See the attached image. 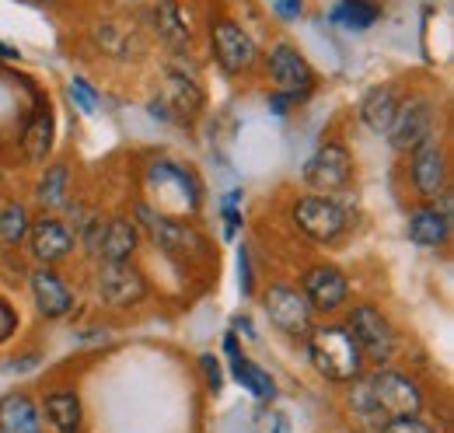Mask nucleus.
Segmentation results:
<instances>
[{
	"label": "nucleus",
	"instance_id": "obj_15",
	"mask_svg": "<svg viewBox=\"0 0 454 433\" xmlns=\"http://www.w3.org/2000/svg\"><path fill=\"white\" fill-rule=\"evenodd\" d=\"M28 287H32V301H35L43 319L57 322V319H67L74 311V290L67 287V279L53 266H39L28 276Z\"/></svg>",
	"mask_w": 454,
	"mask_h": 433
},
{
	"label": "nucleus",
	"instance_id": "obj_32",
	"mask_svg": "<svg viewBox=\"0 0 454 433\" xmlns=\"http://www.w3.org/2000/svg\"><path fill=\"white\" fill-rule=\"evenodd\" d=\"M238 200H241V193L234 189V193H227V200H224V234L227 238H234L238 234V224H241V214H238Z\"/></svg>",
	"mask_w": 454,
	"mask_h": 433
},
{
	"label": "nucleus",
	"instance_id": "obj_10",
	"mask_svg": "<svg viewBox=\"0 0 454 433\" xmlns=\"http://www.w3.org/2000/svg\"><path fill=\"white\" fill-rule=\"evenodd\" d=\"M270 77H273L277 91L290 95L294 102H301V98H308L315 91V70H311V63L304 59V53L297 46H290V43H277L270 50Z\"/></svg>",
	"mask_w": 454,
	"mask_h": 433
},
{
	"label": "nucleus",
	"instance_id": "obj_19",
	"mask_svg": "<svg viewBox=\"0 0 454 433\" xmlns=\"http://www.w3.org/2000/svg\"><path fill=\"white\" fill-rule=\"evenodd\" d=\"M0 433H46L43 413L32 395L11 391L0 398Z\"/></svg>",
	"mask_w": 454,
	"mask_h": 433
},
{
	"label": "nucleus",
	"instance_id": "obj_7",
	"mask_svg": "<svg viewBox=\"0 0 454 433\" xmlns=\"http://www.w3.org/2000/svg\"><path fill=\"white\" fill-rule=\"evenodd\" d=\"M210 46H214L217 67H221L224 74H231V77L248 74V70L259 63V50H255L252 35H248L238 21H231V18H217V21L210 25Z\"/></svg>",
	"mask_w": 454,
	"mask_h": 433
},
{
	"label": "nucleus",
	"instance_id": "obj_34",
	"mask_svg": "<svg viewBox=\"0 0 454 433\" xmlns=\"http://www.w3.org/2000/svg\"><path fill=\"white\" fill-rule=\"evenodd\" d=\"M290 106H294V98L284 95V91H273V95H270V108H273L277 115H286V108Z\"/></svg>",
	"mask_w": 454,
	"mask_h": 433
},
{
	"label": "nucleus",
	"instance_id": "obj_29",
	"mask_svg": "<svg viewBox=\"0 0 454 433\" xmlns=\"http://www.w3.org/2000/svg\"><path fill=\"white\" fill-rule=\"evenodd\" d=\"M70 98L81 106V112H88V115H95L98 106H102V98L95 95V88H91L84 77H74V81H70Z\"/></svg>",
	"mask_w": 454,
	"mask_h": 433
},
{
	"label": "nucleus",
	"instance_id": "obj_21",
	"mask_svg": "<svg viewBox=\"0 0 454 433\" xmlns=\"http://www.w3.org/2000/svg\"><path fill=\"white\" fill-rule=\"evenodd\" d=\"M161 106L171 108V112H178V115H196V112L203 108V88H200L192 77H185V74H178V70H168V74H165Z\"/></svg>",
	"mask_w": 454,
	"mask_h": 433
},
{
	"label": "nucleus",
	"instance_id": "obj_36",
	"mask_svg": "<svg viewBox=\"0 0 454 433\" xmlns=\"http://www.w3.org/2000/svg\"><path fill=\"white\" fill-rule=\"evenodd\" d=\"M0 59H18V50H14V46H4V43H0Z\"/></svg>",
	"mask_w": 454,
	"mask_h": 433
},
{
	"label": "nucleus",
	"instance_id": "obj_35",
	"mask_svg": "<svg viewBox=\"0 0 454 433\" xmlns=\"http://www.w3.org/2000/svg\"><path fill=\"white\" fill-rule=\"evenodd\" d=\"M277 14L297 18V14H301V0H277Z\"/></svg>",
	"mask_w": 454,
	"mask_h": 433
},
{
	"label": "nucleus",
	"instance_id": "obj_5",
	"mask_svg": "<svg viewBox=\"0 0 454 433\" xmlns=\"http://www.w3.org/2000/svg\"><path fill=\"white\" fill-rule=\"evenodd\" d=\"M346 328L353 332L360 353L367 364L374 367H385L395 353V328L392 322L374 308V304H356L349 308V319H346Z\"/></svg>",
	"mask_w": 454,
	"mask_h": 433
},
{
	"label": "nucleus",
	"instance_id": "obj_31",
	"mask_svg": "<svg viewBox=\"0 0 454 433\" xmlns=\"http://www.w3.org/2000/svg\"><path fill=\"white\" fill-rule=\"evenodd\" d=\"M200 367H203V374H207V388L217 395V391L224 388V371H221V360H217L214 353H203V357H200Z\"/></svg>",
	"mask_w": 454,
	"mask_h": 433
},
{
	"label": "nucleus",
	"instance_id": "obj_6",
	"mask_svg": "<svg viewBox=\"0 0 454 433\" xmlns=\"http://www.w3.org/2000/svg\"><path fill=\"white\" fill-rule=\"evenodd\" d=\"M294 224L301 234H308L318 245H333L340 241L349 227V214L342 210L340 200L333 196H301L294 203Z\"/></svg>",
	"mask_w": 454,
	"mask_h": 433
},
{
	"label": "nucleus",
	"instance_id": "obj_33",
	"mask_svg": "<svg viewBox=\"0 0 454 433\" xmlns=\"http://www.w3.org/2000/svg\"><path fill=\"white\" fill-rule=\"evenodd\" d=\"M238 270H241V287H245V294L252 290V266H248V252L241 248V256H238Z\"/></svg>",
	"mask_w": 454,
	"mask_h": 433
},
{
	"label": "nucleus",
	"instance_id": "obj_11",
	"mask_svg": "<svg viewBox=\"0 0 454 433\" xmlns=\"http://www.w3.org/2000/svg\"><path fill=\"white\" fill-rule=\"evenodd\" d=\"M409 178H412V189L427 203H437L448 193V178H451V171H448V151L437 140H430L419 151H412V158H409Z\"/></svg>",
	"mask_w": 454,
	"mask_h": 433
},
{
	"label": "nucleus",
	"instance_id": "obj_27",
	"mask_svg": "<svg viewBox=\"0 0 454 433\" xmlns=\"http://www.w3.org/2000/svg\"><path fill=\"white\" fill-rule=\"evenodd\" d=\"M28 227H32V216L21 203H7L0 210V241L4 245H21L28 238Z\"/></svg>",
	"mask_w": 454,
	"mask_h": 433
},
{
	"label": "nucleus",
	"instance_id": "obj_22",
	"mask_svg": "<svg viewBox=\"0 0 454 433\" xmlns=\"http://www.w3.org/2000/svg\"><path fill=\"white\" fill-rule=\"evenodd\" d=\"M378 18H381V7L374 0H340L329 11V21L340 25L342 32H367L378 25Z\"/></svg>",
	"mask_w": 454,
	"mask_h": 433
},
{
	"label": "nucleus",
	"instance_id": "obj_4",
	"mask_svg": "<svg viewBox=\"0 0 454 433\" xmlns=\"http://www.w3.org/2000/svg\"><path fill=\"white\" fill-rule=\"evenodd\" d=\"M434 126H437V106L427 95H412L405 102H398V112L388 126V144L398 154H412L423 144L434 140Z\"/></svg>",
	"mask_w": 454,
	"mask_h": 433
},
{
	"label": "nucleus",
	"instance_id": "obj_3",
	"mask_svg": "<svg viewBox=\"0 0 454 433\" xmlns=\"http://www.w3.org/2000/svg\"><path fill=\"white\" fill-rule=\"evenodd\" d=\"M137 220L144 224V231L151 234V241L165 256H171V259H182V263H207L210 259V245H207V238L192 224H182V220H171L165 214H154L151 207H140Z\"/></svg>",
	"mask_w": 454,
	"mask_h": 433
},
{
	"label": "nucleus",
	"instance_id": "obj_23",
	"mask_svg": "<svg viewBox=\"0 0 454 433\" xmlns=\"http://www.w3.org/2000/svg\"><path fill=\"white\" fill-rule=\"evenodd\" d=\"M231 371H234V378H238V384L245 388V391H252L255 398H273L277 395V381L270 378V371H262L255 360H248V357H231Z\"/></svg>",
	"mask_w": 454,
	"mask_h": 433
},
{
	"label": "nucleus",
	"instance_id": "obj_12",
	"mask_svg": "<svg viewBox=\"0 0 454 433\" xmlns=\"http://www.w3.org/2000/svg\"><path fill=\"white\" fill-rule=\"evenodd\" d=\"M353 178V158L342 144H325L311 161L304 164V182L318 193V196H333L342 193Z\"/></svg>",
	"mask_w": 454,
	"mask_h": 433
},
{
	"label": "nucleus",
	"instance_id": "obj_30",
	"mask_svg": "<svg viewBox=\"0 0 454 433\" xmlns=\"http://www.w3.org/2000/svg\"><path fill=\"white\" fill-rule=\"evenodd\" d=\"M378 433H437V427H430L419 416H402V420H388Z\"/></svg>",
	"mask_w": 454,
	"mask_h": 433
},
{
	"label": "nucleus",
	"instance_id": "obj_8",
	"mask_svg": "<svg viewBox=\"0 0 454 433\" xmlns=\"http://www.w3.org/2000/svg\"><path fill=\"white\" fill-rule=\"evenodd\" d=\"M262 308H266L270 322L277 325L280 332H286V335H294V339H308V332L315 328V311H311V304H308L304 294L294 290V287H284V283L266 287Z\"/></svg>",
	"mask_w": 454,
	"mask_h": 433
},
{
	"label": "nucleus",
	"instance_id": "obj_20",
	"mask_svg": "<svg viewBox=\"0 0 454 433\" xmlns=\"http://www.w3.org/2000/svg\"><path fill=\"white\" fill-rule=\"evenodd\" d=\"M398 91L392 84H378V88H371L367 95H364V102H360V122L371 130V133H378V137H385L388 133V126H392V119H395L398 112Z\"/></svg>",
	"mask_w": 454,
	"mask_h": 433
},
{
	"label": "nucleus",
	"instance_id": "obj_2",
	"mask_svg": "<svg viewBox=\"0 0 454 433\" xmlns=\"http://www.w3.org/2000/svg\"><path fill=\"white\" fill-rule=\"evenodd\" d=\"M308 357L315 364V371L333 384H353L364 378L367 360L353 339V332L346 325H322L308 332Z\"/></svg>",
	"mask_w": 454,
	"mask_h": 433
},
{
	"label": "nucleus",
	"instance_id": "obj_16",
	"mask_svg": "<svg viewBox=\"0 0 454 433\" xmlns=\"http://www.w3.org/2000/svg\"><path fill=\"white\" fill-rule=\"evenodd\" d=\"M43 420L53 433H84V402L77 388H53L43 398Z\"/></svg>",
	"mask_w": 454,
	"mask_h": 433
},
{
	"label": "nucleus",
	"instance_id": "obj_17",
	"mask_svg": "<svg viewBox=\"0 0 454 433\" xmlns=\"http://www.w3.org/2000/svg\"><path fill=\"white\" fill-rule=\"evenodd\" d=\"M137 245H140L137 220H129V216H113V220H106V227H102V238H98V245H95V256H98L102 263H133Z\"/></svg>",
	"mask_w": 454,
	"mask_h": 433
},
{
	"label": "nucleus",
	"instance_id": "obj_28",
	"mask_svg": "<svg viewBox=\"0 0 454 433\" xmlns=\"http://www.w3.org/2000/svg\"><path fill=\"white\" fill-rule=\"evenodd\" d=\"M95 39L109 50L113 56L119 59H129V43H126V28H119V25H98V32H95Z\"/></svg>",
	"mask_w": 454,
	"mask_h": 433
},
{
	"label": "nucleus",
	"instance_id": "obj_18",
	"mask_svg": "<svg viewBox=\"0 0 454 433\" xmlns=\"http://www.w3.org/2000/svg\"><path fill=\"white\" fill-rule=\"evenodd\" d=\"M409 238L423 248H441L448 245L451 238V214H444L441 207L434 203H423V207H412L409 210Z\"/></svg>",
	"mask_w": 454,
	"mask_h": 433
},
{
	"label": "nucleus",
	"instance_id": "obj_9",
	"mask_svg": "<svg viewBox=\"0 0 454 433\" xmlns=\"http://www.w3.org/2000/svg\"><path fill=\"white\" fill-rule=\"evenodd\" d=\"M95 290L109 308H133L147 297V279L133 263H102L95 272Z\"/></svg>",
	"mask_w": 454,
	"mask_h": 433
},
{
	"label": "nucleus",
	"instance_id": "obj_1",
	"mask_svg": "<svg viewBox=\"0 0 454 433\" xmlns=\"http://www.w3.org/2000/svg\"><path fill=\"white\" fill-rule=\"evenodd\" d=\"M353 395L349 405L364 423H374L378 430L388 420H402V416H419L423 413V388L412 378L398 374V371H385L378 367L371 378L353 381Z\"/></svg>",
	"mask_w": 454,
	"mask_h": 433
},
{
	"label": "nucleus",
	"instance_id": "obj_14",
	"mask_svg": "<svg viewBox=\"0 0 454 433\" xmlns=\"http://www.w3.org/2000/svg\"><path fill=\"white\" fill-rule=\"evenodd\" d=\"M28 245H32V256L39 266H59L63 259H70L77 234L59 216H39L28 227Z\"/></svg>",
	"mask_w": 454,
	"mask_h": 433
},
{
	"label": "nucleus",
	"instance_id": "obj_13",
	"mask_svg": "<svg viewBox=\"0 0 454 433\" xmlns=\"http://www.w3.org/2000/svg\"><path fill=\"white\" fill-rule=\"evenodd\" d=\"M301 294H304V301L311 304V311L329 315V311H340L342 304H346V297H349V279H346V272H342L340 266L322 263V266H311V270L301 276Z\"/></svg>",
	"mask_w": 454,
	"mask_h": 433
},
{
	"label": "nucleus",
	"instance_id": "obj_25",
	"mask_svg": "<svg viewBox=\"0 0 454 433\" xmlns=\"http://www.w3.org/2000/svg\"><path fill=\"white\" fill-rule=\"evenodd\" d=\"M154 25H158V35L168 43L171 50H185V46H189V28H185V21H182L175 0H158V7H154Z\"/></svg>",
	"mask_w": 454,
	"mask_h": 433
},
{
	"label": "nucleus",
	"instance_id": "obj_26",
	"mask_svg": "<svg viewBox=\"0 0 454 433\" xmlns=\"http://www.w3.org/2000/svg\"><path fill=\"white\" fill-rule=\"evenodd\" d=\"M21 144H25V154H28L32 161H46V154L53 151V112H50V108H43V112L28 122Z\"/></svg>",
	"mask_w": 454,
	"mask_h": 433
},
{
	"label": "nucleus",
	"instance_id": "obj_24",
	"mask_svg": "<svg viewBox=\"0 0 454 433\" xmlns=\"http://www.w3.org/2000/svg\"><path fill=\"white\" fill-rule=\"evenodd\" d=\"M67 189H70V171H67V164H50L46 175L39 178V185H35V200H39L46 210H63V207H67Z\"/></svg>",
	"mask_w": 454,
	"mask_h": 433
}]
</instances>
